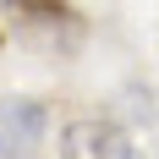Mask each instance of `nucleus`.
I'll return each instance as SVG.
<instances>
[{"instance_id": "nucleus-1", "label": "nucleus", "mask_w": 159, "mask_h": 159, "mask_svg": "<svg viewBox=\"0 0 159 159\" xmlns=\"http://www.w3.org/2000/svg\"><path fill=\"white\" fill-rule=\"evenodd\" d=\"M61 159H148V148L132 137L121 121L82 115L61 132Z\"/></svg>"}, {"instance_id": "nucleus-2", "label": "nucleus", "mask_w": 159, "mask_h": 159, "mask_svg": "<svg viewBox=\"0 0 159 159\" xmlns=\"http://www.w3.org/2000/svg\"><path fill=\"white\" fill-rule=\"evenodd\" d=\"M49 110L39 99H0V159H33L44 148Z\"/></svg>"}, {"instance_id": "nucleus-3", "label": "nucleus", "mask_w": 159, "mask_h": 159, "mask_svg": "<svg viewBox=\"0 0 159 159\" xmlns=\"http://www.w3.org/2000/svg\"><path fill=\"white\" fill-rule=\"evenodd\" d=\"M11 6H22V11H39V16H44V11H55L61 0H11Z\"/></svg>"}]
</instances>
